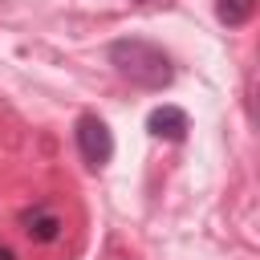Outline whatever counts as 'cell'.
Returning a JSON list of instances; mask_svg holds the SVG:
<instances>
[{"instance_id": "obj_1", "label": "cell", "mask_w": 260, "mask_h": 260, "mask_svg": "<svg viewBox=\"0 0 260 260\" xmlns=\"http://www.w3.org/2000/svg\"><path fill=\"white\" fill-rule=\"evenodd\" d=\"M106 57H110V65L118 69V77H122V81H130V85H138V89L158 93V89H167V85L175 81L171 57H167L154 41L122 37V41H114V45L106 49Z\"/></svg>"}, {"instance_id": "obj_2", "label": "cell", "mask_w": 260, "mask_h": 260, "mask_svg": "<svg viewBox=\"0 0 260 260\" xmlns=\"http://www.w3.org/2000/svg\"><path fill=\"white\" fill-rule=\"evenodd\" d=\"M73 138H77V150H81L85 167L102 171V167L114 158V134H110V126H106L98 114H81V118H77V130H73Z\"/></svg>"}, {"instance_id": "obj_3", "label": "cell", "mask_w": 260, "mask_h": 260, "mask_svg": "<svg viewBox=\"0 0 260 260\" xmlns=\"http://www.w3.org/2000/svg\"><path fill=\"white\" fill-rule=\"evenodd\" d=\"M146 130H150L154 138L183 142L187 130H191V122H187V110H179V106H154V110L146 114Z\"/></svg>"}, {"instance_id": "obj_4", "label": "cell", "mask_w": 260, "mask_h": 260, "mask_svg": "<svg viewBox=\"0 0 260 260\" xmlns=\"http://www.w3.org/2000/svg\"><path fill=\"white\" fill-rule=\"evenodd\" d=\"M20 228H24L37 244H53V240L61 236V215L49 211L45 203H37L32 211H20Z\"/></svg>"}, {"instance_id": "obj_5", "label": "cell", "mask_w": 260, "mask_h": 260, "mask_svg": "<svg viewBox=\"0 0 260 260\" xmlns=\"http://www.w3.org/2000/svg\"><path fill=\"white\" fill-rule=\"evenodd\" d=\"M252 12H256V0H215V16H219V24H228V28L248 24Z\"/></svg>"}, {"instance_id": "obj_6", "label": "cell", "mask_w": 260, "mask_h": 260, "mask_svg": "<svg viewBox=\"0 0 260 260\" xmlns=\"http://www.w3.org/2000/svg\"><path fill=\"white\" fill-rule=\"evenodd\" d=\"M0 260H16V256H12V248H4V244H0Z\"/></svg>"}]
</instances>
